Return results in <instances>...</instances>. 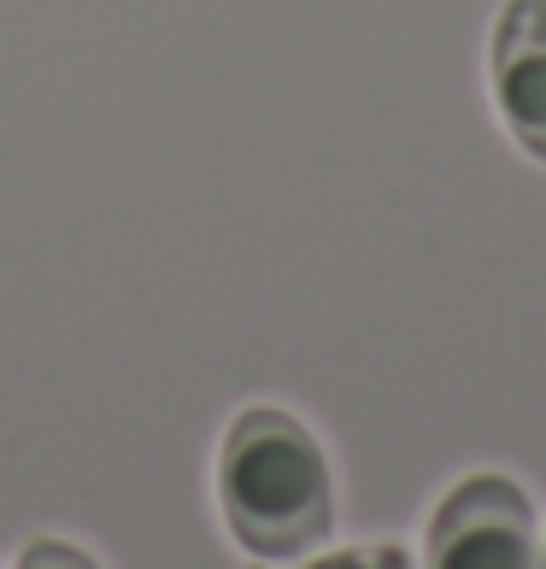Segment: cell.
I'll use <instances>...</instances> for the list:
<instances>
[{
  "label": "cell",
  "mask_w": 546,
  "mask_h": 569,
  "mask_svg": "<svg viewBox=\"0 0 546 569\" xmlns=\"http://www.w3.org/2000/svg\"><path fill=\"white\" fill-rule=\"evenodd\" d=\"M259 569H417L406 558V546H341V552H311V558H294V563H259Z\"/></svg>",
  "instance_id": "cell-4"
},
{
  "label": "cell",
  "mask_w": 546,
  "mask_h": 569,
  "mask_svg": "<svg viewBox=\"0 0 546 569\" xmlns=\"http://www.w3.org/2000/svg\"><path fill=\"white\" fill-rule=\"evenodd\" d=\"M218 511L254 563H294L335 535V470L324 440L282 406H247L218 440Z\"/></svg>",
  "instance_id": "cell-1"
},
{
  "label": "cell",
  "mask_w": 546,
  "mask_h": 569,
  "mask_svg": "<svg viewBox=\"0 0 546 569\" xmlns=\"http://www.w3.org/2000/svg\"><path fill=\"white\" fill-rule=\"evenodd\" d=\"M494 107L512 141L546 164V0H506L488 41Z\"/></svg>",
  "instance_id": "cell-3"
},
{
  "label": "cell",
  "mask_w": 546,
  "mask_h": 569,
  "mask_svg": "<svg viewBox=\"0 0 546 569\" xmlns=\"http://www.w3.org/2000/svg\"><path fill=\"white\" fill-rule=\"evenodd\" d=\"M12 569H100L82 546H71V540H30L24 552H18V563Z\"/></svg>",
  "instance_id": "cell-5"
},
{
  "label": "cell",
  "mask_w": 546,
  "mask_h": 569,
  "mask_svg": "<svg viewBox=\"0 0 546 569\" xmlns=\"http://www.w3.org/2000/svg\"><path fill=\"white\" fill-rule=\"evenodd\" d=\"M424 569H546V540L529 493L512 476H465L435 505Z\"/></svg>",
  "instance_id": "cell-2"
}]
</instances>
